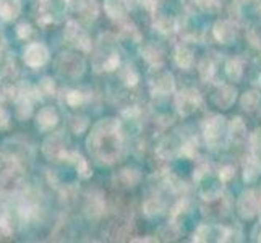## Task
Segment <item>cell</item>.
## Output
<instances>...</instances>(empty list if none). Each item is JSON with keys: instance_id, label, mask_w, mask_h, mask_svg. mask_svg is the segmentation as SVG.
<instances>
[{"instance_id": "f6af8a7d", "label": "cell", "mask_w": 261, "mask_h": 243, "mask_svg": "<svg viewBox=\"0 0 261 243\" xmlns=\"http://www.w3.org/2000/svg\"><path fill=\"white\" fill-rule=\"evenodd\" d=\"M4 50H5V39L0 36V53H2Z\"/></svg>"}, {"instance_id": "836d02e7", "label": "cell", "mask_w": 261, "mask_h": 243, "mask_svg": "<svg viewBox=\"0 0 261 243\" xmlns=\"http://www.w3.org/2000/svg\"><path fill=\"white\" fill-rule=\"evenodd\" d=\"M120 38L122 39H128L130 42H140L141 41V34L138 31V28L132 23H127L122 28V33H120Z\"/></svg>"}, {"instance_id": "f1b7e54d", "label": "cell", "mask_w": 261, "mask_h": 243, "mask_svg": "<svg viewBox=\"0 0 261 243\" xmlns=\"http://www.w3.org/2000/svg\"><path fill=\"white\" fill-rule=\"evenodd\" d=\"M140 178H141V174L138 172L137 169H132V167L122 169L120 172L115 175V180L122 186H133V185H137L140 182Z\"/></svg>"}, {"instance_id": "ee69618b", "label": "cell", "mask_w": 261, "mask_h": 243, "mask_svg": "<svg viewBox=\"0 0 261 243\" xmlns=\"http://www.w3.org/2000/svg\"><path fill=\"white\" fill-rule=\"evenodd\" d=\"M255 230H258V233H256V232H253V237H255V240H256V241H261V224H258Z\"/></svg>"}, {"instance_id": "4316f807", "label": "cell", "mask_w": 261, "mask_h": 243, "mask_svg": "<svg viewBox=\"0 0 261 243\" xmlns=\"http://www.w3.org/2000/svg\"><path fill=\"white\" fill-rule=\"evenodd\" d=\"M233 8L240 18H250L259 10L258 0H236L233 2Z\"/></svg>"}, {"instance_id": "30bf717a", "label": "cell", "mask_w": 261, "mask_h": 243, "mask_svg": "<svg viewBox=\"0 0 261 243\" xmlns=\"http://www.w3.org/2000/svg\"><path fill=\"white\" fill-rule=\"evenodd\" d=\"M49 49L41 42H30L23 50V62L30 68L44 67L49 62Z\"/></svg>"}, {"instance_id": "e0dca14e", "label": "cell", "mask_w": 261, "mask_h": 243, "mask_svg": "<svg viewBox=\"0 0 261 243\" xmlns=\"http://www.w3.org/2000/svg\"><path fill=\"white\" fill-rule=\"evenodd\" d=\"M59 120H60L59 112L56 111V107H50V105L42 107V109L36 114V127L41 131L52 130L59 123Z\"/></svg>"}, {"instance_id": "7dc6e473", "label": "cell", "mask_w": 261, "mask_h": 243, "mask_svg": "<svg viewBox=\"0 0 261 243\" xmlns=\"http://www.w3.org/2000/svg\"><path fill=\"white\" fill-rule=\"evenodd\" d=\"M259 195H261V193H259Z\"/></svg>"}, {"instance_id": "8992f818", "label": "cell", "mask_w": 261, "mask_h": 243, "mask_svg": "<svg viewBox=\"0 0 261 243\" xmlns=\"http://www.w3.org/2000/svg\"><path fill=\"white\" fill-rule=\"evenodd\" d=\"M148 86L152 96L156 97H166L175 91V79L174 75L163 67H151L148 75Z\"/></svg>"}, {"instance_id": "74e56055", "label": "cell", "mask_w": 261, "mask_h": 243, "mask_svg": "<svg viewBox=\"0 0 261 243\" xmlns=\"http://www.w3.org/2000/svg\"><path fill=\"white\" fill-rule=\"evenodd\" d=\"M70 125H71V130H73L76 134H82V133H85V131H86L89 122H88L86 117H75V119L71 120V123H70Z\"/></svg>"}, {"instance_id": "ffe728a7", "label": "cell", "mask_w": 261, "mask_h": 243, "mask_svg": "<svg viewBox=\"0 0 261 243\" xmlns=\"http://www.w3.org/2000/svg\"><path fill=\"white\" fill-rule=\"evenodd\" d=\"M240 105L247 114L261 115V94H259V91L251 89V91L244 93L240 97Z\"/></svg>"}, {"instance_id": "277c9868", "label": "cell", "mask_w": 261, "mask_h": 243, "mask_svg": "<svg viewBox=\"0 0 261 243\" xmlns=\"http://www.w3.org/2000/svg\"><path fill=\"white\" fill-rule=\"evenodd\" d=\"M201 133L206 146L211 149H219L229 143L227 120L222 115L213 114L210 117H206V120L201 125Z\"/></svg>"}, {"instance_id": "2e32d148", "label": "cell", "mask_w": 261, "mask_h": 243, "mask_svg": "<svg viewBox=\"0 0 261 243\" xmlns=\"http://www.w3.org/2000/svg\"><path fill=\"white\" fill-rule=\"evenodd\" d=\"M83 211L86 214L88 219H99L106 211V201H104V195L99 192H93L86 198Z\"/></svg>"}, {"instance_id": "ba28073f", "label": "cell", "mask_w": 261, "mask_h": 243, "mask_svg": "<svg viewBox=\"0 0 261 243\" xmlns=\"http://www.w3.org/2000/svg\"><path fill=\"white\" fill-rule=\"evenodd\" d=\"M56 68L59 71L60 76L70 78V79H76L85 73L86 64L85 60L76 56V53H60L56 60Z\"/></svg>"}, {"instance_id": "f546056e", "label": "cell", "mask_w": 261, "mask_h": 243, "mask_svg": "<svg viewBox=\"0 0 261 243\" xmlns=\"http://www.w3.org/2000/svg\"><path fill=\"white\" fill-rule=\"evenodd\" d=\"M198 73H200V78L208 83V81H213L216 78V62L213 60V57H204L200 65H198Z\"/></svg>"}, {"instance_id": "d4e9b609", "label": "cell", "mask_w": 261, "mask_h": 243, "mask_svg": "<svg viewBox=\"0 0 261 243\" xmlns=\"http://www.w3.org/2000/svg\"><path fill=\"white\" fill-rule=\"evenodd\" d=\"M174 62L178 68L188 70L193 67V52L187 46H177L174 50Z\"/></svg>"}, {"instance_id": "5b68a950", "label": "cell", "mask_w": 261, "mask_h": 243, "mask_svg": "<svg viewBox=\"0 0 261 243\" xmlns=\"http://www.w3.org/2000/svg\"><path fill=\"white\" fill-rule=\"evenodd\" d=\"M111 39V34L101 36L99 49L94 56L93 65L96 71H114L120 67V56L115 49V44Z\"/></svg>"}, {"instance_id": "7bdbcfd3", "label": "cell", "mask_w": 261, "mask_h": 243, "mask_svg": "<svg viewBox=\"0 0 261 243\" xmlns=\"http://www.w3.org/2000/svg\"><path fill=\"white\" fill-rule=\"evenodd\" d=\"M141 5L148 8L149 12H156L158 8V0H141Z\"/></svg>"}, {"instance_id": "d6986e66", "label": "cell", "mask_w": 261, "mask_h": 243, "mask_svg": "<svg viewBox=\"0 0 261 243\" xmlns=\"http://www.w3.org/2000/svg\"><path fill=\"white\" fill-rule=\"evenodd\" d=\"M76 12L82 18V21L89 24L93 23L99 15V4L97 0H78L76 2Z\"/></svg>"}, {"instance_id": "8d00e7d4", "label": "cell", "mask_w": 261, "mask_h": 243, "mask_svg": "<svg viewBox=\"0 0 261 243\" xmlns=\"http://www.w3.org/2000/svg\"><path fill=\"white\" fill-rule=\"evenodd\" d=\"M218 177L222 183H229L230 180L236 177V167L230 166V164H226V166H222L219 170H218Z\"/></svg>"}, {"instance_id": "cb8c5ba5", "label": "cell", "mask_w": 261, "mask_h": 243, "mask_svg": "<svg viewBox=\"0 0 261 243\" xmlns=\"http://www.w3.org/2000/svg\"><path fill=\"white\" fill-rule=\"evenodd\" d=\"M21 13V0H0V20L13 21Z\"/></svg>"}, {"instance_id": "9c48e42d", "label": "cell", "mask_w": 261, "mask_h": 243, "mask_svg": "<svg viewBox=\"0 0 261 243\" xmlns=\"http://www.w3.org/2000/svg\"><path fill=\"white\" fill-rule=\"evenodd\" d=\"M237 214L244 221H251L261 212V195L256 190H245L237 200Z\"/></svg>"}, {"instance_id": "52a82bcc", "label": "cell", "mask_w": 261, "mask_h": 243, "mask_svg": "<svg viewBox=\"0 0 261 243\" xmlns=\"http://www.w3.org/2000/svg\"><path fill=\"white\" fill-rule=\"evenodd\" d=\"M175 111L178 115L182 117H190L193 115L203 104V97L200 91L195 88H185L182 91H178L175 94Z\"/></svg>"}, {"instance_id": "f35d334b", "label": "cell", "mask_w": 261, "mask_h": 243, "mask_svg": "<svg viewBox=\"0 0 261 243\" xmlns=\"http://www.w3.org/2000/svg\"><path fill=\"white\" fill-rule=\"evenodd\" d=\"M10 125V112L4 107V96H0V130H5Z\"/></svg>"}, {"instance_id": "ac0fdd59", "label": "cell", "mask_w": 261, "mask_h": 243, "mask_svg": "<svg viewBox=\"0 0 261 243\" xmlns=\"http://www.w3.org/2000/svg\"><path fill=\"white\" fill-rule=\"evenodd\" d=\"M261 177V152H250L244 166V182L255 183Z\"/></svg>"}, {"instance_id": "4fadbf2b", "label": "cell", "mask_w": 261, "mask_h": 243, "mask_svg": "<svg viewBox=\"0 0 261 243\" xmlns=\"http://www.w3.org/2000/svg\"><path fill=\"white\" fill-rule=\"evenodd\" d=\"M65 149H67L65 138H64V134H62V131L54 133L52 137H49L42 145L44 156H46L49 160H56V162L60 160V157H62V154H64Z\"/></svg>"}, {"instance_id": "bcb514c9", "label": "cell", "mask_w": 261, "mask_h": 243, "mask_svg": "<svg viewBox=\"0 0 261 243\" xmlns=\"http://www.w3.org/2000/svg\"><path fill=\"white\" fill-rule=\"evenodd\" d=\"M258 85H259V88H261V73H259V76H258Z\"/></svg>"}, {"instance_id": "7a4b0ae2", "label": "cell", "mask_w": 261, "mask_h": 243, "mask_svg": "<svg viewBox=\"0 0 261 243\" xmlns=\"http://www.w3.org/2000/svg\"><path fill=\"white\" fill-rule=\"evenodd\" d=\"M38 214V204L23 192H0V232L10 235L31 222Z\"/></svg>"}, {"instance_id": "ab89813d", "label": "cell", "mask_w": 261, "mask_h": 243, "mask_svg": "<svg viewBox=\"0 0 261 243\" xmlns=\"http://www.w3.org/2000/svg\"><path fill=\"white\" fill-rule=\"evenodd\" d=\"M38 88H39L41 94H46V96H52L56 93V85H54V81L50 78H42Z\"/></svg>"}, {"instance_id": "603a6c76", "label": "cell", "mask_w": 261, "mask_h": 243, "mask_svg": "<svg viewBox=\"0 0 261 243\" xmlns=\"http://www.w3.org/2000/svg\"><path fill=\"white\" fill-rule=\"evenodd\" d=\"M152 26L154 30L164 36H170L178 31V23L175 18L164 15V13H158L154 15V21H152Z\"/></svg>"}, {"instance_id": "6da1fadb", "label": "cell", "mask_w": 261, "mask_h": 243, "mask_svg": "<svg viewBox=\"0 0 261 243\" xmlns=\"http://www.w3.org/2000/svg\"><path fill=\"white\" fill-rule=\"evenodd\" d=\"M86 148L99 164L111 166L123 154V133L120 120L107 117L94 123L86 140Z\"/></svg>"}, {"instance_id": "1f68e13d", "label": "cell", "mask_w": 261, "mask_h": 243, "mask_svg": "<svg viewBox=\"0 0 261 243\" xmlns=\"http://www.w3.org/2000/svg\"><path fill=\"white\" fill-rule=\"evenodd\" d=\"M120 78H122L123 85L127 88H135L138 85V81H140V73L133 65H125L120 70Z\"/></svg>"}, {"instance_id": "8fae6325", "label": "cell", "mask_w": 261, "mask_h": 243, "mask_svg": "<svg viewBox=\"0 0 261 243\" xmlns=\"http://www.w3.org/2000/svg\"><path fill=\"white\" fill-rule=\"evenodd\" d=\"M64 38L71 44V46H75L76 49L83 50V52H89L93 47L89 36L86 34L85 30H82V26H80L76 21H68L67 23Z\"/></svg>"}, {"instance_id": "3957f363", "label": "cell", "mask_w": 261, "mask_h": 243, "mask_svg": "<svg viewBox=\"0 0 261 243\" xmlns=\"http://www.w3.org/2000/svg\"><path fill=\"white\" fill-rule=\"evenodd\" d=\"M193 182L198 188V193L204 201L216 200L222 195V182L218 177V172H214L213 167L206 162H201L200 166L195 169Z\"/></svg>"}, {"instance_id": "44dd1931", "label": "cell", "mask_w": 261, "mask_h": 243, "mask_svg": "<svg viewBox=\"0 0 261 243\" xmlns=\"http://www.w3.org/2000/svg\"><path fill=\"white\" fill-rule=\"evenodd\" d=\"M141 57L149 67H163L164 64V52L156 44H145L141 46Z\"/></svg>"}, {"instance_id": "4dcf8cb0", "label": "cell", "mask_w": 261, "mask_h": 243, "mask_svg": "<svg viewBox=\"0 0 261 243\" xmlns=\"http://www.w3.org/2000/svg\"><path fill=\"white\" fill-rule=\"evenodd\" d=\"M247 41L250 42L251 47H255L256 50H261V20L251 21L247 28Z\"/></svg>"}, {"instance_id": "7402d4cb", "label": "cell", "mask_w": 261, "mask_h": 243, "mask_svg": "<svg viewBox=\"0 0 261 243\" xmlns=\"http://www.w3.org/2000/svg\"><path fill=\"white\" fill-rule=\"evenodd\" d=\"M104 10L111 20L122 21L130 12V8L125 4V0H104Z\"/></svg>"}, {"instance_id": "d590c367", "label": "cell", "mask_w": 261, "mask_h": 243, "mask_svg": "<svg viewBox=\"0 0 261 243\" xmlns=\"http://www.w3.org/2000/svg\"><path fill=\"white\" fill-rule=\"evenodd\" d=\"M226 0H201V10L208 13H218L222 10Z\"/></svg>"}, {"instance_id": "b9f144b4", "label": "cell", "mask_w": 261, "mask_h": 243, "mask_svg": "<svg viewBox=\"0 0 261 243\" xmlns=\"http://www.w3.org/2000/svg\"><path fill=\"white\" fill-rule=\"evenodd\" d=\"M31 34H33V28H31L30 23H20V24L16 26V36L20 39L26 41Z\"/></svg>"}, {"instance_id": "7c38bea8", "label": "cell", "mask_w": 261, "mask_h": 243, "mask_svg": "<svg viewBox=\"0 0 261 243\" xmlns=\"http://www.w3.org/2000/svg\"><path fill=\"white\" fill-rule=\"evenodd\" d=\"M214 39L224 46H230L237 41V24L230 20H218L213 24Z\"/></svg>"}, {"instance_id": "60d3db41", "label": "cell", "mask_w": 261, "mask_h": 243, "mask_svg": "<svg viewBox=\"0 0 261 243\" xmlns=\"http://www.w3.org/2000/svg\"><path fill=\"white\" fill-rule=\"evenodd\" d=\"M182 7L190 15H196L201 10V0H182Z\"/></svg>"}, {"instance_id": "5bb4252c", "label": "cell", "mask_w": 261, "mask_h": 243, "mask_svg": "<svg viewBox=\"0 0 261 243\" xmlns=\"http://www.w3.org/2000/svg\"><path fill=\"white\" fill-rule=\"evenodd\" d=\"M237 89L232 85H224L221 83L213 94V102L221 107V109H230L237 101Z\"/></svg>"}, {"instance_id": "83f0119b", "label": "cell", "mask_w": 261, "mask_h": 243, "mask_svg": "<svg viewBox=\"0 0 261 243\" xmlns=\"http://www.w3.org/2000/svg\"><path fill=\"white\" fill-rule=\"evenodd\" d=\"M224 70H226L227 78L233 81V83H237V81H240L242 76H244V64H242V60L237 57L229 59L226 62V65H224Z\"/></svg>"}, {"instance_id": "e575fe53", "label": "cell", "mask_w": 261, "mask_h": 243, "mask_svg": "<svg viewBox=\"0 0 261 243\" xmlns=\"http://www.w3.org/2000/svg\"><path fill=\"white\" fill-rule=\"evenodd\" d=\"M247 143H248V151L250 152H261V127L255 128L248 134Z\"/></svg>"}, {"instance_id": "484cf974", "label": "cell", "mask_w": 261, "mask_h": 243, "mask_svg": "<svg viewBox=\"0 0 261 243\" xmlns=\"http://www.w3.org/2000/svg\"><path fill=\"white\" fill-rule=\"evenodd\" d=\"M166 211V203L161 200V198H148V200L145 201V204H143V212H145V215H148V218H159L161 214H164Z\"/></svg>"}, {"instance_id": "9a60e30c", "label": "cell", "mask_w": 261, "mask_h": 243, "mask_svg": "<svg viewBox=\"0 0 261 243\" xmlns=\"http://www.w3.org/2000/svg\"><path fill=\"white\" fill-rule=\"evenodd\" d=\"M227 133H229V141L233 143L236 146H244L248 138L247 125L242 117H232L230 122H227Z\"/></svg>"}, {"instance_id": "d6a6232c", "label": "cell", "mask_w": 261, "mask_h": 243, "mask_svg": "<svg viewBox=\"0 0 261 243\" xmlns=\"http://www.w3.org/2000/svg\"><path fill=\"white\" fill-rule=\"evenodd\" d=\"M65 102L70 107H82L86 102V94L80 89H70L65 96Z\"/></svg>"}]
</instances>
